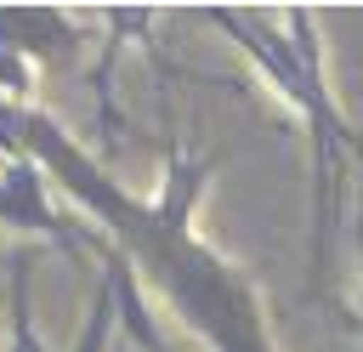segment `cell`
I'll return each instance as SVG.
<instances>
[{"instance_id": "obj_1", "label": "cell", "mask_w": 363, "mask_h": 352, "mask_svg": "<svg viewBox=\"0 0 363 352\" xmlns=\"http://www.w3.org/2000/svg\"><path fill=\"white\" fill-rule=\"evenodd\" d=\"M23 142L40 159V170L51 176V187H62L85 210V221L130 255L142 284L159 290V301L176 312L182 329H193L210 352H284L255 273L244 261H233L227 250H216L199 233V216L159 210L153 199L130 193L45 108L23 114Z\"/></svg>"}, {"instance_id": "obj_2", "label": "cell", "mask_w": 363, "mask_h": 352, "mask_svg": "<svg viewBox=\"0 0 363 352\" xmlns=\"http://www.w3.org/2000/svg\"><path fill=\"white\" fill-rule=\"evenodd\" d=\"M0 227L17 238H40L57 255H68L74 267L91 261V227L62 216L51 204V176L40 170V159H0Z\"/></svg>"}, {"instance_id": "obj_3", "label": "cell", "mask_w": 363, "mask_h": 352, "mask_svg": "<svg viewBox=\"0 0 363 352\" xmlns=\"http://www.w3.org/2000/svg\"><path fill=\"white\" fill-rule=\"evenodd\" d=\"M0 45L23 51L40 68H62L79 57V17L57 6H0Z\"/></svg>"}, {"instance_id": "obj_4", "label": "cell", "mask_w": 363, "mask_h": 352, "mask_svg": "<svg viewBox=\"0 0 363 352\" xmlns=\"http://www.w3.org/2000/svg\"><path fill=\"white\" fill-rule=\"evenodd\" d=\"M91 255H96V273H102L108 290H113V312H119V329L130 335V346H142V352H170L164 335H159V324H153V312H147V284H142V273L130 267V255H125L113 238H102L96 227H91Z\"/></svg>"}, {"instance_id": "obj_5", "label": "cell", "mask_w": 363, "mask_h": 352, "mask_svg": "<svg viewBox=\"0 0 363 352\" xmlns=\"http://www.w3.org/2000/svg\"><path fill=\"white\" fill-rule=\"evenodd\" d=\"M96 23H102V62L91 68V91H96V119H102V136H113L119 131V102H113V68H119V57H125V45L130 40H147V28L159 23V11H96Z\"/></svg>"}, {"instance_id": "obj_6", "label": "cell", "mask_w": 363, "mask_h": 352, "mask_svg": "<svg viewBox=\"0 0 363 352\" xmlns=\"http://www.w3.org/2000/svg\"><path fill=\"white\" fill-rule=\"evenodd\" d=\"M6 352H51L34 324V250L17 244L6 261Z\"/></svg>"}, {"instance_id": "obj_7", "label": "cell", "mask_w": 363, "mask_h": 352, "mask_svg": "<svg viewBox=\"0 0 363 352\" xmlns=\"http://www.w3.org/2000/svg\"><path fill=\"white\" fill-rule=\"evenodd\" d=\"M113 335H119L113 290H108V278L96 273V284H91V301H85V324H79V335H74V352H108V346H113Z\"/></svg>"}, {"instance_id": "obj_8", "label": "cell", "mask_w": 363, "mask_h": 352, "mask_svg": "<svg viewBox=\"0 0 363 352\" xmlns=\"http://www.w3.org/2000/svg\"><path fill=\"white\" fill-rule=\"evenodd\" d=\"M40 97V62H28L23 51H6L0 45V102H11V108H40L34 102Z\"/></svg>"}, {"instance_id": "obj_9", "label": "cell", "mask_w": 363, "mask_h": 352, "mask_svg": "<svg viewBox=\"0 0 363 352\" xmlns=\"http://www.w3.org/2000/svg\"><path fill=\"white\" fill-rule=\"evenodd\" d=\"M357 324H363V187H357Z\"/></svg>"}]
</instances>
